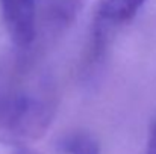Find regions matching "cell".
Segmentation results:
<instances>
[{
  "instance_id": "1",
  "label": "cell",
  "mask_w": 156,
  "mask_h": 154,
  "mask_svg": "<svg viewBox=\"0 0 156 154\" xmlns=\"http://www.w3.org/2000/svg\"><path fill=\"white\" fill-rule=\"evenodd\" d=\"M58 109L52 74L37 65L27 51L0 59V141L27 147L50 127Z\"/></svg>"
},
{
  "instance_id": "2",
  "label": "cell",
  "mask_w": 156,
  "mask_h": 154,
  "mask_svg": "<svg viewBox=\"0 0 156 154\" xmlns=\"http://www.w3.org/2000/svg\"><path fill=\"white\" fill-rule=\"evenodd\" d=\"M0 12L17 51H29L38 36V0H0Z\"/></svg>"
},
{
  "instance_id": "3",
  "label": "cell",
  "mask_w": 156,
  "mask_h": 154,
  "mask_svg": "<svg viewBox=\"0 0 156 154\" xmlns=\"http://www.w3.org/2000/svg\"><path fill=\"white\" fill-rule=\"evenodd\" d=\"M87 0H46L43 6V26L50 36L64 33L77 18Z\"/></svg>"
},
{
  "instance_id": "4",
  "label": "cell",
  "mask_w": 156,
  "mask_h": 154,
  "mask_svg": "<svg viewBox=\"0 0 156 154\" xmlns=\"http://www.w3.org/2000/svg\"><path fill=\"white\" fill-rule=\"evenodd\" d=\"M56 147L62 154H102L97 138L85 130H71L61 135Z\"/></svg>"
},
{
  "instance_id": "5",
  "label": "cell",
  "mask_w": 156,
  "mask_h": 154,
  "mask_svg": "<svg viewBox=\"0 0 156 154\" xmlns=\"http://www.w3.org/2000/svg\"><path fill=\"white\" fill-rule=\"evenodd\" d=\"M144 154H156V121L152 124V127L149 130V136H147Z\"/></svg>"
},
{
  "instance_id": "6",
  "label": "cell",
  "mask_w": 156,
  "mask_h": 154,
  "mask_svg": "<svg viewBox=\"0 0 156 154\" xmlns=\"http://www.w3.org/2000/svg\"><path fill=\"white\" fill-rule=\"evenodd\" d=\"M12 154H40V153H37L35 150H32L29 147H18V148H15V151Z\"/></svg>"
},
{
  "instance_id": "7",
  "label": "cell",
  "mask_w": 156,
  "mask_h": 154,
  "mask_svg": "<svg viewBox=\"0 0 156 154\" xmlns=\"http://www.w3.org/2000/svg\"><path fill=\"white\" fill-rule=\"evenodd\" d=\"M133 2H135V3H136V6H138V8L141 9V8H143V5H144V3H146L147 0H133Z\"/></svg>"
}]
</instances>
